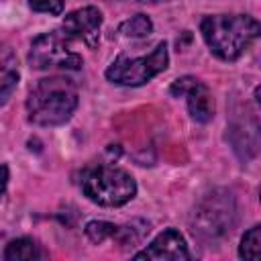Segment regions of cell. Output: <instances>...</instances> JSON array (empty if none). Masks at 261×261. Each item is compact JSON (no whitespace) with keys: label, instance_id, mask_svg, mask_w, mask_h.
<instances>
[{"label":"cell","instance_id":"e0dca14e","mask_svg":"<svg viewBox=\"0 0 261 261\" xmlns=\"http://www.w3.org/2000/svg\"><path fill=\"white\" fill-rule=\"evenodd\" d=\"M137 2H157V0H137Z\"/></svg>","mask_w":261,"mask_h":261},{"label":"cell","instance_id":"6da1fadb","mask_svg":"<svg viewBox=\"0 0 261 261\" xmlns=\"http://www.w3.org/2000/svg\"><path fill=\"white\" fill-rule=\"evenodd\" d=\"M80 102L77 86L61 75L43 77L31 88L27 98V118L37 126L65 124Z\"/></svg>","mask_w":261,"mask_h":261},{"label":"cell","instance_id":"5bb4252c","mask_svg":"<svg viewBox=\"0 0 261 261\" xmlns=\"http://www.w3.org/2000/svg\"><path fill=\"white\" fill-rule=\"evenodd\" d=\"M18 80H20L18 69L10 65H0V106L8 102V98L18 86Z\"/></svg>","mask_w":261,"mask_h":261},{"label":"cell","instance_id":"8fae6325","mask_svg":"<svg viewBox=\"0 0 261 261\" xmlns=\"http://www.w3.org/2000/svg\"><path fill=\"white\" fill-rule=\"evenodd\" d=\"M151 33H153V22L147 14H141V12L126 18L116 29V37L120 39H145Z\"/></svg>","mask_w":261,"mask_h":261},{"label":"cell","instance_id":"2e32d148","mask_svg":"<svg viewBox=\"0 0 261 261\" xmlns=\"http://www.w3.org/2000/svg\"><path fill=\"white\" fill-rule=\"evenodd\" d=\"M8 177H10L8 165L0 163V198H2V196H4V192H6V186H8Z\"/></svg>","mask_w":261,"mask_h":261},{"label":"cell","instance_id":"7a4b0ae2","mask_svg":"<svg viewBox=\"0 0 261 261\" xmlns=\"http://www.w3.org/2000/svg\"><path fill=\"white\" fill-rule=\"evenodd\" d=\"M202 39L222 61H237L259 37V22L249 14H210L200 22Z\"/></svg>","mask_w":261,"mask_h":261},{"label":"cell","instance_id":"ba28073f","mask_svg":"<svg viewBox=\"0 0 261 261\" xmlns=\"http://www.w3.org/2000/svg\"><path fill=\"white\" fill-rule=\"evenodd\" d=\"M102 12L96 6H82L63 16V33L71 39L82 41L88 49H98L100 45V29H102Z\"/></svg>","mask_w":261,"mask_h":261},{"label":"cell","instance_id":"4fadbf2b","mask_svg":"<svg viewBox=\"0 0 261 261\" xmlns=\"http://www.w3.org/2000/svg\"><path fill=\"white\" fill-rule=\"evenodd\" d=\"M118 224L114 222H106V220H90L86 224V237L94 243V245H102L106 241H112V237L116 234Z\"/></svg>","mask_w":261,"mask_h":261},{"label":"cell","instance_id":"52a82bcc","mask_svg":"<svg viewBox=\"0 0 261 261\" xmlns=\"http://www.w3.org/2000/svg\"><path fill=\"white\" fill-rule=\"evenodd\" d=\"M169 94L173 98H186L188 112L196 122H210L214 118V100L206 84L192 75H181L169 86Z\"/></svg>","mask_w":261,"mask_h":261},{"label":"cell","instance_id":"5b68a950","mask_svg":"<svg viewBox=\"0 0 261 261\" xmlns=\"http://www.w3.org/2000/svg\"><path fill=\"white\" fill-rule=\"evenodd\" d=\"M169 65V53L167 43L159 41L155 49L149 55L143 57H128L126 53H120L104 71L106 80L118 86H143L151 82L155 75L165 71Z\"/></svg>","mask_w":261,"mask_h":261},{"label":"cell","instance_id":"3957f363","mask_svg":"<svg viewBox=\"0 0 261 261\" xmlns=\"http://www.w3.org/2000/svg\"><path fill=\"white\" fill-rule=\"evenodd\" d=\"M82 192L88 200L98 206L118 208L137 196L135 177L116 165H96L82 173Z\"/></svg>","mask_w":261,"mask_h":261},{"label":"cell","instance_id":"7c38bea8","mask_svg":"<svg viewBox=\"0 0 261 261\" xmlns=\"http://www.w3.org/2000/svg\"><path fill=\"white\" fill-rule=\"evenodd\" d=\"M239 257L241 259H249V261H257L261 257V226L255 224L251 226L239 245Z\"/></svg>","mask_w":261,"mask_h":261},{"label":"cell","instance_id":"9a60e30c","mask_svg":"<svg viewBox=\"0 0 261 261\" xmlns=\"http://www.w3.org/2000/svg\"><path fill=\"white\" fill-rule=\"evenodd\" d=\"M65 0H29V6L35 12H45V14H61L63 12Z\"/></svg>","mask_w":261,"mask_h":261},{"label":"cell","instance_id":"277c9868","mask_svg":"<svg viewBox=\"0 0 261 261\" xmlns=\"http://www.w3.org/2000/svg\"><path fill=\"white\" fill-rule=\"evenodd\" d=\"M237 224V202L226 190L206 194L192 212L190 226L194 237L204 243H216L232 232Z\"/></svg>","mask_w":261,"mask_h":261},{"label":"cell","instance_id":"30bf717a","mask_svg":"<svg viewBox=\"0 0 261 261\" xmlns=\"http://www.w3.org/2000/svg\"><path fill=\"white\" fill-rule=\"evenodd\" d=\"M43 255L45 253L31 237H20V239L10 241L2 253L6 261H31V259H41Z\"/></svg>","mask_w":261,"mask_h":261},{"label":"cell","instance_id":"8992f818","mask_svg":"<svg viewBox=\"0 0 261 261\" xmlns=\"http://www.w3.org/2000/svg\"><path fill=\"white\" fill-rule=\"evenodd\" d=\"M29 63L33 69H82L84 59L80 53H75L69 43L67 35L59 31L43 33L33 39L31 51H29Z\"/></svg>","mask_w":261,"mask_h":261},{"label":"cell","instance_id":"9c48e42d","mask_svg":"<svg viewBox=\"0 0 261 261\" xmlns=\"http://www.w3.org/2000/svg\"><path fill=\"white\" fill-rule=\"evenodd\" d=\"M133 257L151 259V261H184V259H190V251L184 234L177 228H165L143 251L135 253Z\"/></svg>","mask_w":261,"mask_h":261}]
</instances>
